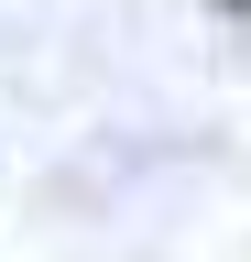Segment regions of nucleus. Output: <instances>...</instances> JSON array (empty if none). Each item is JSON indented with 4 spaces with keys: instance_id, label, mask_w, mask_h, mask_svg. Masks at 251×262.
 Listing matches in <instances>:
<instances>
[]
</instances>
